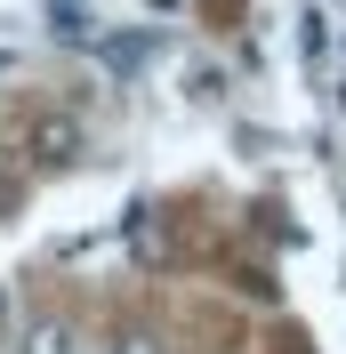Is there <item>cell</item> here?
Segmentation results:
<instances>
[{
    "label": "cell",
    "mask_w": 346,
    "mask_h": 354,
    "mask_svg": "<svg viewBox=\"0 0 346 354\" xmlns=\"http://www.w3.org/2000/svg\"><path fill=\"white\" fill-rule=\"evenodd\" d=\"M81 121H73V113H41V121H33V129H24V153L41 161V169H73V161H81Z\"/></svg>",
    "instance_id": "1"
},
{
    "label": "cell",
    "mask_w": 346,
    "mask_h": 354,
    "mask_svg": "<svg viewBox=\"0 0 346 354\" xmlns=\"http://www.w3.org/2000/svg\"><path fill=\"white\" fill-rule=\"evenodd\" d=\"M322 48H330V17L306 8V17H298V57H322Z\"/></svg>",
    "instance_id": "2"
},
{
    "label": "cell",
    "mask_w": 346,
    "mask_h": 354,
    "mask_svg": "<svg viewBox=\"0 0 346 354\" xmlns=\"http://www.w3.org/2000/svg\"><path fill=\"white\" fill-rule=\"evenodd\" d=\"M17 201H24V169H17V153H8V145H0V218H8Z\"/></svg>",
    "instance_id": "3"
},
{
    "label": "cell",
    "mask_w": 346,
    "mask_h": 354,
    "mask_svg": "<svg viewBox=\"0 0 346 354\" xmlns=\"http://www.w3.org/2000/svg\"><path fill=\"white\" fill-rule=\"evenodd\" d=\"M24 354H73V330L65 322H41V330L24 338Z\"/></svg>",
    "instance_id": "4"
},
{
    "label": "cell",
    "mask_w": 346,
    "mask_h": 354,
    "mask_svg": "<svg viewBox=\"0 0 346 354\" xmlns=\"http://www.w3.org/2000/svg\"><path fill=\"white\" fill-rule=\"evenodd\" d=\"M129 242H137V258H161V234H153V209H137V218H129Z\"/></svg>",
    "instance_id": "5"
}]
</instances>
